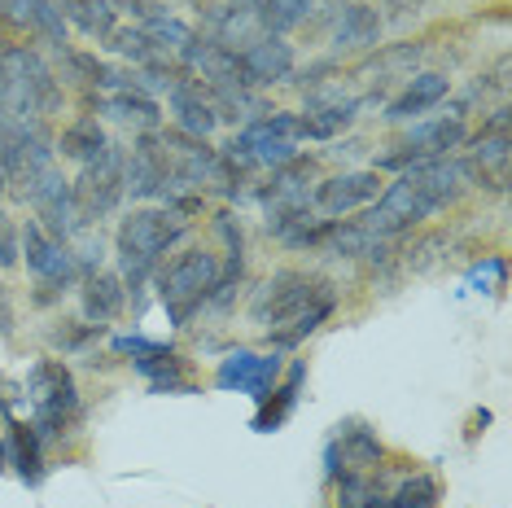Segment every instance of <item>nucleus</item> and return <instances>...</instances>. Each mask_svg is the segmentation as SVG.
Wrapping results in <instances>:
<instances>
[{"label": "nucleus", "mask_w": 512, "mask_h": 508, "mask_svg": "<svg viewBox=\"0 0 512 508\" xmlns=\"http://www.w3.org/2000/svg\"><path fill=\"white\" fill-rule=\"evenodd\" d=\"M0 22H9L14 31H27L40 44H53V49L71 44V27H66L57 0H0Z\"/></svg>", "instance_id": "9b49d317"}, {"label": "nucleus", "mask_w": 512, "mask_h": 508, "mask_svg": "<svg viewBox=\"0 0 512 508\" xmlns=\"http://www.w3.org/2000/svg\"><path fill=\"white\" fill-rule=\"evenodd\" d=\"M337 311V290L324 276L302 272V268H281L272 272L259 290L250 294V325L263 329L272 351H298L307 338L329 325Z\"/></svg>", "instance_id": "f257e3e1"}, {"label": "nucleus", "mask_w": 512, "mask_h": 508, "mask_svg": "<svg viewBox=\"0 0 512 508\" xmlns=\"http://www.w3.org/2000/svg\"><path fill=\"white\" fill-rule=\"evenodd\" d=\"M75 193V206H79V219L88 224H101L114 206L123 202V149L110 145L97 163L79 167V180L71 184Z\"/></svg>", "instance_id": "0eeeda50"}, {"label": "nucleus", "mask_w": 512, "mask_h": 508, "mask_svg": "<svg viewBox=\"0 0 512 508\" xmlns=\"http://www.w3.org/2000/svg\"><path fill=\"white\" fill-rule=\"evenodd\" d=\"M18 254L27 263V272L36 276L40 290H71L79 281V259H75V246L62 237H53L40 219H27L18 228Z\"/></svg>", "instance_id": "423d86ee"}, {"label": "nucleus", "mask_w": 512, "mask_h": 508, "mask_svg": "<svg viewBox=\"0 0 512 508\" xmlns=\"http://www.w3.org/2000/svg\"><path fill=\"white\" fill-rule=\"evenodd\" d=\"M167 338H149V333H141V329H132V333H114L110 338V351L119 355V360H145V355H158V351H167Z\"/></svg>", "instance_id": "4be33fe9"}, {"label": "nucleus", "mask_w": 512, "mask_h": 508, "mask_svg": "<svg viewBox=\"0 0 512 508\" xmlns=\"http://www.w3.org/2000/svg\"><path fill=\"white\" fill-rule=\"evenodd\" d=\"M237 5H254V9H259V5H263V0H237Z\"/></svg>", "instance_id": "bb28decb"}, {"label": "nucleus", "mask_w": 512, "mask_h": 508, "mask_svg": "<svg viewBox=\"0 0 512 508\" xmlns=\"http://www.w3.org/2000/svg\"><path fill=\"white\" fill-rule=\"evenodd\" d=\"M5 447H9V473H18L27 487H40L44 478H49V443L36 434V425L27 417H14V412H5Z\"/></svg>", "instance_id": "f8f14e48"}, {"label": "nucleus", "mask_w": 512, "mask_h": 508, "mask_svg": "<svg viewBox=\"0 0 512 508\" xmlns=\"http://www.w3.org/2000/svg\"><path fill=\"white\" fill-rule=\"evenodd\" d=\"M447 97H451V75L447 71H416V75H407V84L386 101L381 123L403 127L412 119H425V114H434Z\"/></svg>", "instance_id": "1a4fd4ad"}, {"label": "nucleus", "mask_w": 512, "mask_h": 508, "mask_svg": "<svg viewBox=\"0 0 512 508\" xmlns=\"http://www.w3.org/2000/svg\"><path fill=\"white\" fill-rule=\"evenodd\" d=\"M346 473V465H342V447H337V438L329 434L324 438V452H320V478H324V487H333L337 478Z\"/></svg>", "instance_id": "5701e85b"}, {"label": "nucleus", "mask_w": 512, "mask_h": 508, "mask_svg": "<svg viewBox=\"0 0 512 508\" xmlns=\"http://www.w3.org/2000/svg\"><path fill=\"white\" fill-rule=\"evenodd\" d=\"M57 149H62V158L88 167L110 149V136H106V127H101L97 114H75V119L62 127V136H57Z\"/></svg>", "instance_id": "f3484780"}, {"label": "nucleus", "mask_w": 512, "mask_h": 508, "mask_svg": "<svg viewBox=\"0 0 512 508\" xmlns=\"http://www.w3.org/2000/svg\"><path fill=\"white\" fill-rule=\"evenodd\" d=\"M491 421H495V412H491V408H477V412H473V421H469V430H464V438L473 443L477 434H486V425H491Z\"/></svg>", "instance_id": "b1692460"}, {"label": "nucleus", "mask_w": 512, "mask_h": 508, "mask_svg": "<svg viewBox=\"0 0 512 508\" xmlns=\"http://www.w3.org/2000/svg\"><path fill=\"white\" fill-rule=\"evenodd\" d=\"M241 136H246V145H250V154H254V163H259V171H276V167L294 163V158L302 154L294 141H285V136H272L263 123H254V119L241 127Z\"/></svg>", "instance_id": "aec40b11"}, {"label": "nucleus", "mask_w": 512, "mask_h": 508, "mask_svg": "<svg viewBox=\"0 0 512 508\" xmlns=\"http://www.w3.org/2000/svg\"><path fill=\"white\" fill-rule=\"evenodd\" d=\"M381 189H386V180H381V171H372V167L337 171V176H329V180H316L311 211H316L320 219H346L355 211H368Z\"/></svg>", "instance_id": "6e6552de"}, {"label": "nucleus", "mask_w": 512, "mask_h": 508, "mask_svg": "<svg viewBox=\"0 0 512 508\" xmlns=\"http://www.w3.org/2000/svg\"><path fill=\"white\" fill-rule=\"evenodd\" d=\"M285 373V355L272 346H228L215 360L211 386L219 395H246L254 403L267 399V390L281 381Z\"/></svg>", "instance_id": "39448f33"}, {"label": "nucleus", "mask_w": 512, "mask_h": 508, "mask_svg": "<svg viewBox=\"0 0 512 508\" xmlns=\"http://www.w3.org/2000/svg\"><path fill=\"white\" fill-rule=\"evenodd\" d=\"M189 237H193V224L167 202L127 211L119 219V228H114V268H119V281L127 285V294L145 290L158 263L171 250H180Z\"/></svg>", "instance_id": "f03ea898"}, {"label": "nucleus", "mask_w": 512, "mask_h": 508, "mask_svg": "<svg viewBox=\"0 0 512 508\" xmlns=\"http://www.w3.org/2000/svg\"><path fill=\"white\" fill-rule=\"evenodd\" d=\"M79 281H84V290H79V307H84L88 325H110V320L127 307V285L119 281V272L97 268V272H84Z\"/></svg>", "instance_id": "dca6fc26"}, {"label": "nucleus", "mask_w": 512, "mask_h": 508, "mask_svg": "<svg viewBox=\"0 0 512 508\" xmlns=\"http://www.w3.org/2000/svg\"><path fill=\"white\" fill-rule=\"evenodd\" d=\"M88 110H97V119L114 123H132L136 132H154L162 127V106L141 88H123V92H88L84 97Z\"/></svg>", "instance_id": "4468645a"}, {"label": "nucleus", "mask_w": 512, "mask_h": 508, "mask_svg": "<svg viewBox=\"0 0 512 508\" xmlns=\"http://www.w3.org/2000/svg\"><path fill=\"white\" fill-rule=\"evenodd\" d=\"M9 329H14V298H9L5 281H0V333H9Z\"/></svg>", "instance_id": "393cba45"}, {"label": "nucleus", "mask_w": 512, "mask_h": 508, "mask_svg": "<svg viewBox=\"0 0 512 508\" xmlns=\"http://www.w3.org/2000/svg\"><path fill=\"white\" fill-rule=\"evenodd\" d=\"M302 386H307V360H285L281 381H276V386L267 390V399H263V403H254V421H250V430H254V434H276V430H281V425L298 412Z\"/></svg>", "instance_id": "ddd939ff"}, {"label": "nucleus", "mask_w": 512, "mask_h": 508, "mask_svg": "<svg viewBox=\"0 0 512 508\" xmlns=\"http://www.w3.org/2000/svg\"><path fill=\"white\" fill-rule=\"evenodd\" d=\"M508 285V259L504 254H482V263L469 268V290L473 294H499Z\"/></svg>", "instance_id": "412c9836"}, {"label": "nucleus", "mask_w": 512, "mask_h": 508, "mask_svg": "<svg viewBox=\"0 0 512 508\" xmlns=\"http://www.w3.org/2000/svg\"><path fill=\"white\" fill-rule=\"evenodd\" d=\"M324 508H329V504H324Z\"/></svg>", "instance_id": "cd10ccee"}, {"label": "nucleus", "mask_w": 512, "mask_h": 508, "mask_svg": "<svg viewBox=\"0 0 512 508\" xmlns=\"http://www.w3.org/2000/svg\"><path fill=\"white\" fill-rule=\"evenodd\" d=\"M333 40H337V49H377V40H381V18H377V9H368V5H342L337 9V27H333Z\"/></svg>", "instance_id": "6ab92c4d"}, {"label": "nucleus", "mask_w": 512, "mask_h": 508, "mask_svg": "<svg viewBox=\"0 0 512 508\" xmlns=\"http://www.w3.org/2000/svg\"><path fill=\"white\" fill-rule=\"evenodd\" d=\"M219 272H224V259H219L215 246H180L171 250L167 259L154 268L149 285H154V298L167 311L171 329H189L193 316L206 311V298H211Z\"/></svg>", "instance_id": "7ed1b4c3"}, {"label": "nucleus", "mask_w": 512, "mask_h": 508, "mask_svg": "<svg viewBox=\"0 0 512 508\" xmlns=\"http://www.w3.org/2000/svg\"><path fill=\"white\" fill-rule=\"evenodd\" d=\"M57 9H62L66 27H75L84 40H97V44H106L110 31L119 27L114 0H57Z\"/></svg>", "instance_id": "a211bd4d"}, {"label": "nucleus", "mask_w": 512, "mask_h": 508, "mask_svg": "<svg viewBox=\"0 0 512 508\" xmlns=\"http://www.w3.org/2000/svg\"><path fill=\"white\" fill-rule=\"evenodd\" d=\"M241 57V71H246V84L250 88H272V84H289L294 79V66H298V53L294 44L276 31H263L254 36L246 49H237Z\"/></svg>", "instance_id": "9d476101"}, {"label": "nucleus", "mask_w": 512, "mask_h": 508, "mask_svg": "<svg viewBox=\"0 0 512 508\" xmlns=\"http://www.w3.org/2000/svg\"><path fill=\"white\" fill-rule=\"evenodd\" d=\"M333 438H337V447H342V465L346 469H359V473H381L386 469V443H381V434L372 430L368 421H342V425H333Z\"/></svg>", "instance_id": "2eb2a0df"}, {"label": "nucleus", "mask_w": 512, "mask_h": 508, "mask_svg": "<svg viewBox=\"0 0 512 508\" xmlns=\"http://www.w3.org/2000/svg\"><path fill=\"white\" fill-rule=\"evenodd\" d=\"M22 399H27L31 425L36 434L49 443V452L57 443H71L84 430V399H79V381L66 368V360H36L27 381H22Z\"/></svg>", "instance_id": "20e7f679"}, {"label": "nucleus", "mask_w": 512, "mask_h": 508, "mask_svg": "<svg viewBox=\"0 0 512 508\" xmlns=\"http://www.w3.org/2000/svg\"><path fill=\"white\" fill-rule=\"evenodd\" d=\"M0 473H9V447H5V434H0Z\"/></svg>", "instance_id": "a878e982"}]
</instances>
